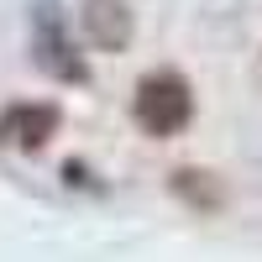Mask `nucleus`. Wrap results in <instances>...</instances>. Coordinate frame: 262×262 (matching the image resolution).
Instances as JSON below:
<instances>
[{"label": "nucleus", "instance_id": "f257e3e1", "mask_svg": "<svg viewBox=\"0 0 262 262\" xmlns=\"http://www.w3.org/2000/svg\"><path fill=\"white\" fill-rule=\"evenodd\" d=\"M131 116L147 137H179L194 121V90L184 74L173 69H152L137 79V95H131Z\"/></svg>", "mask_w": 262, "mask_h": 262}, {"label": "nucleus", "instance_id": "f03ea898", "mask_svg": "<svg viewBox=\"0 0 262 262\" xmlns=\"http://www.w3.org/2000/svg\"><path fill=\"white\" fill-rule=\"evenodd\" d=\"M79 27H84V37H90V48L121 53L131 42V6L126 0H84L79 6Z\"/></svg>", "mask_w": 262, "mask_h": 262}, {"label": "nucleus", "instance_id": "7ed1b4c3", "mask_svg": "<svg viewBox=\"0 0 262 262\" xmlns=\"http://www.w3.org/2000/svg\"><path fill=\"white\" fill-rule=\"evenodd\" d=\"M53 131H58L53 105H11L0 116V142H11V147H42Z\"/></svg>", "mask_w": 262, "mask_h": 262}]
</instances>
